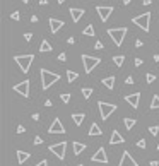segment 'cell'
Returning <instances> with one entry per match:
<instances>
[{
	"label": "cell",
	"mask_w": 159,
	"mask_h": 166,
	"mask_svg": "<svg viewBox=\"0 0 159 166\" xmlns=\"http://www.w3.org/2000/svg\"><path fill=\"white\" fill-rule=\"evenodd\" d=\"M58 81H60V75L58 74L50 72V70H46V68H41V89H43V91H46L50 86L55 84V82H58Z\"/></svg>",
	"instance_id": "obj_1"
},
{
	"label": "cell",
	"mask_w": 159,
	"mask_h": 166,
	"mask_svg": "<svg viewBox=\"0 0 159 166\" xmlns=\"http://www.w3.org/2000/svg\"><path fill=\"white\" fill-rule=\"evenodd\" d=\"M132 23L137 24V26H139L142 31H146V33L151 31V12H144V14H140V16L133 17Z\"/></svg>",
	"instance_id": "obj_2"
},
{
	"label": "cell",
	"mask_w": 159,
	"mask_h": 166,
	"mask_svg": "<svg viewBox=\"0 0 159 166\" xmlns=\"http://www.w3.org/2000/svg\"><path fill=\"white\" fill-rule=\"evenodd\" d=\"M108 36L113 39L117 46H122L125 36H127V28H113V29H108Z\"/></svg>",
	"instance_id": "obj_3"
},
{
	"label": "cell",
	"mask_w": 159,
	"mask_h": 166,
	"mask_svg": "<svg viewBox=\"0 0 159 166\" xmlns=\"http://www.w3.org/2000/svg\"><path fill=\"white\" fill-rule=\"evenodd\" d=\"M32 60H34V55H31V53H29V55H17V57H14V62L19 65L21 72H27V70H29Z\"/></svg>",
	"instance_id": "obj_4"
},
{
	"label": "cell",
	"mask_w": 159,
	"mask_h": 166,
	"mask_svg": "<svg viewBox=\"0 0 159 166\" xmlns=\"http://www.w3.org/2000/svg\"><path fill=\"white\" fill-rule=\"evenodd\" d=\"M101 63L99 57H91V55H82V65H84V72L86 74H91L92 68L97 67Z\"/></svg>",
	"instance_id": "obj_5"
},
{
	"label": "cell",
	"mask_w": 159,
	"mask_h": 166,
	"mask_svg": "<svg viewBox=\"0 0 159 166\" xmlns=\"http://www.w3.org/2000/svg\"><path fill=\"white\" fill-rule=\"evenodd\" d=\"M97 108H99V113H101V118L103 120H108L110 115L117 110V104H111V103H104V101H99L97 103Z\"/></svg>",
	"instance_id": "obj_6"
},
{
	"label": "cell",
	"mask_w": 159,
	"mask_h": 166,
	"mask_svg": "<svg viewBox=\"0 0 159 166\" xmlns=\"http://www.w3.org/2000/svg\"><path fill=\"white\" fill-rule=\"evenodd\" d=\"M96 12H97V16H99V19L103 21V23H106V21L110 19V16L113 14V7H111V5H108V7L96 5Z\"/></svg>",
	"instance_id": "obj_7"
},
{
	"label": "cell",
	"mask_w": 159,
	"mask_h": 166,
	"mask_svg": "<svg viewBox=\"0 0 159 166\" xmlns=\"http://www.w3.org/2000/svg\"><path fill=\"white\" fill-rule=\"evenodd\" d=\"M65 147H67V142L52 144V146H50V153L55 154L58 159H63V158H65Z\"/></svg>",
	"instance_id": "obj_8"
},
{
	"label": "cell",
	"mask_w": 159,
	"mask_h": 166,
	"mask_svg": "<svg viewBox=\"0 0 159 166\" xmlns=\"http://www.w3.org/2000/svg\"><path fill=\"white\" fill-rule=\"evenodd\" d=\"M14 91L19 93L24 98H27V96H29V81H22V82H19V84H16L14 86Z\"/></svg>",
	"instance_id": "obj_9"
},
{
	"label": "cell",
	"mask_w": 159,
	"mask_h": 166,
	"mask_svg": "<svg viewBox=\"0 0 159 166\" xmlns=\"http://www.w3.org/2000/svg\"><path fill=\"white\" fill-rule=\"evenodd\" d=\"M94 163H104L106 164L108 163V156H106V151H104V147H99V149L96 151L94 154H92V158H91Z\"/></svg>",
	"instance_id": "obj_10"
},
{
	"label": "cell",
	"mask_w": 159,
	"mask_h": 166,
	"mask_svg": "<svg viewBox=\"0 0 159 166\" xmlns=\"http://www.w3.org/2000/svg\"><path fill=\"white\" fill-rule=\"evenodd\" d=\"M118 166H139V163H137V161L133 159L132 156H130L128 151H125L123 156H122V159H120V164H118Z\"/></svg>",
	"instance_id": "obj_11"
},
{
	"label": "cell",
	"mask_w": 159,
	"mask_h": 166,
	"mask_svg": "<svg viewBox=\"0 0 159 166\" xmlns=\"http://www.w3.org/2000/svg\"><path fill=\"white\" fill-rule=\"evenodd\" d=\"M48 132H50V133H65V127L62 125L60 118H55V120H53V123L50 125Z\"/></svg>",
	"instance_id": "obj_12"
},
{
	"label": "cell",
	"mask_w": 159,
	"mask_h": 166,
	"mask_svg": "<svg viewBox=\"0 0 159 166\" xmlns=\"http://www.w3.org/2000/svg\"><path fill=\"white\" fill-rule=\"evenodd\" d=\"M125 101H127L132 108H137V106H139V103H140V93H133V94L125 96Z\"/></svg>",
	"instance_id": "obj_13"
},
{
	"label": "cell",
	"mask_w": 159,
	"mask_h": 166,
	"mask_svg": "<svg viewBox=\"0 0 159 166\" xmlns=\"http://www.w3.org/2000/svg\"><path fill=\"white\" fill-rule=\"evenodd\" d=\"M62 28H63V21L55 19V17H52V19H50V31H52L53 34L58 33V31L62 29Z\"/></svg>",
	"instance_id": "obj_14"
},
{
	"label": "cell",
	"mask_w": 159,
	"mask_h": 166,
	"mask_svg": "<svg viewBox=\"0 0 159 166\" xmlns=\"http://www.w3.org/2000/svg\"><path fill=\"white\" fill-rule=\"evenodd\" d=\"M68 12H70V16H72V21H74V23H79V21H81V17L84 16V9H75V7H72L70 10H68Z\"/></svg>",
	"instance_id": "obj_15"
},
{
	"label": "cell",
	"mask_w": 159,
	"mask_h": 166,
	"mask_svg": "<svg viewBox=\"0 0 159 166\" xmlns=\"http://www.w3.org/2000/svg\"><path fill=\"white\" fill-rule=\"evenodd\" d=\"M123 142H125L123 135H120V132H118V130H113V133H111V139H110L111 146H115V144H123Z\"/></svg>",
	"instance_id": "obj_16"
},
{
	"label": "cell",
	"mask_w": 159,
	"mask_h": 166,
	"mask_svg": "<svg viewBox=\"0 0 159 166\" xmlns=\"http://www.w3.org/2000/svg\"><path fill=\"white\" fill-rule=\"evenodd\" d=\"M16 154H17V163H19V164L26 163V161L29 159V156H31L29 153H24V151H17Z\"/></svg>",
	"instance_id": "obj_17"
},
{
	"label": "cell",
	"mask_w": 159,
	"mask_h": 166,
	"mask_svg": "<svg viewBox=\"0 0 159 166\" xmlns=\"http://www.w3.org/2000/svg\"><path fill=\"white\" fill-rule=\"evenodd\" d=\"M101 82L104 84V88H108V89H113V88H115V75H110V77H104Z\"/></svg>",
	"instance_id": "obj_18"
},
{
	"label": "cell",
	"mask_w": 159,
	"mask_h": 166,
	"mask_svg": "<svg viewBox=\"0 0 159 166\" xmlns=\"http://www.w3.org/2000/svg\"><path fill=\"white\" fill-rule=\"evenodd\" d=\"M72 147H74V154H75V156H79L82 151H86V144H81V142H74V144H72Z\"/></svg>",
	"instance_id": "obj_19"
},
{
	"label": "cell",
	"mask_w": 159,
	"mask_h": 166,
	"mask_svg": "<svg viewBox=\"0 0 159 166\" xmlns=\"http://www.w3.org/2000/svg\"><path fill=\"white\" fill-rule=\"evenodd\" d=\"M39 52H41V53L52 52V45H50L48 39H43V41H41V45H39Z\"/></svg>",
	"instance_id": "obj_20"
},
{
	"label": "cell",
	"mask_w": 159,
	"mask_h": 166,
	"mask_svg": "<svg viewBox=\"0 0 159 166\" xmlns=\"http://www.w3.org/2000/svg\"><path fill=\"white\" fill-rule=\"evenodd\" d=\"M101 133H103V130H101V127L97 123H92L91 125V128H89V135H101Z\"/></svg>",
	"instance_id": "obj_21"
},
{
	"label": "cell",
	"mask_w": 159,
	"mask_h": 166,
	"mask_svg": "<svg viewBox=\"0 0 159 166\" xmlns=\"http://www.w3.org/2000/svg\"><path fill=\"white\" fill-rule=\"evenodd\" d=\"M84 118H86V115H84V113H74V115H72V120H74V123H75V125H82Z\"/></svg>",
	"instance_id": "obj_22"
},
{
	"label": "cell",
	"mask_w": 159,
	"mask_h": 166,
	"mask_svg": "<svg viewBox=\"0 0 159 166\" xmlns=\"http://www.w3.org/2000/svg\"><path fill=\"white\" fill-rule=\"evenodd\" d=\"M113 63H115L117 67H122V65L125 63V57H123V55H115V57H113Z\"/></svg>",
	"instance_id": "obj_23"
},
{
	"label": "cell",
	"mask_w": 159,
	"mask_h": 166,
	"mask_svg": "<svg viewBox=\"0 0 159 166\" xmlns=\"http://www.w3.org/2000/svg\"><path fill=\"white\" fill-rule=\"evenodd\" d=\"M135 123H137V122L133 120V118H123V125H125V128H127V130H132Z\"/></svg>",
	"instance_id": "obj_24"
},
{
	"label": "cell",
	"mask_w": 159,
	"mask_h": 166,
	"mask_svg": "<svg viewBox=\"0 0 159 166\" xmlns=\"http://www.w3.org/2000/svg\"><path fill=\"white\" fill-rule=\"evenodd\" d=\"M77 77H79L77 72H74V70H67V81H68V82H74Z\"/></svg>",
	"instance_id": "obj_25"
},
{
	"label": "cell",
	"mask_w": 159,
	"mask_h": 166,
	"mask_svg": "<svg viewBox=\"0 0 159 166\" xmlns=\"http://www.w3.org/2000/svg\"><path fill=\"white\" fill-rule=\"evenodd\" d=\"M82 34H84V36H94V34H96V31H94V28H92L91 24H89V26L86 28V29H82Z\"/></svg>",
	"instance_id": "obj_26"
},
{
	"label": "cell",
	"mask_w": 159,
	"mask_h": 166,
	"mask_svg": "<svg viewBox=\"0 0 159 166\" xmlns=\"http://www.w3.org/2000/svg\"><path fill=\"white\" fill-rule=\"evenodd\" d=\"M157 108H159V96L154 94L152 101H151V110H157Z\"/></svg>",
	"instance_id": "obj_27"
},
{
	"label": "cell",
	"mask_w": 159,
	"mask_h": 166,
	"mask_svg": "<svg viewBox=\"0 0 159 166\" xmlns=\"http://www.w3.org/2000/svg\"><path fill=\"white\" fill-rule=\"evenodd\" d=\"M82 96H84L86 99H89L91 98V94H92V88H82Z\"/></svg>",
	"instance_id": "obj_28"
},
{
	"label": "cell",
	"mask_w": 159,
	"mask_h": 166,
	"mask_svg": "<svg viewBox=\"0 0 159 166\" xmlns=\"http://www.w3.org/2000/svg\"><path fill=\"white\" fill-rule=\"evenodd\" d=\"M70 98H72V96H70V94H67V93H63V94L60 96V99H62V103H68V101H70Z\"/></svg>",
	"instance_id": "obj_29"
},
{
	"label": "cell",
	"mask_w": 159,
	"mask_h": 166,
	"mask_svg": "<svg viewBox=\"0 0 159 166\" xmlns=\"http://www.w3.org/2000/svg\"><path fill=\"white\" fill-rule=\"evenodd\" d=\"M10 17H12L14 21H19L21 19V12H19V10H14V12L10 14Z\"/></svg>",
	"instance_id": "obj_30"
},
{
	"label": "cell",
	"mask_w": 159,
	"mask_h": 166,
	"mask_svg": "<svg viewBox=\"0 0 159 166\" xmlns=\"http://www.w3.org/2000/svg\"><path fill=\"white\" fill-rule=\"evenodd\" d=\"M149 132L152 133V135H157V133H159V127H157V125H152V127H149Z\"/></svg>",
	"instance_id": "obj_31"
},
{
	"label": "cell",
	"mask_w": 159,
	"mask_h": 166,
	"mask_svg": "<svg viewBox=\"0 0 159 166\" xmlns=\"http://www.w3.org/2000/svg\"><path fill=\"white\" fill-rule=\"evenodd\" d=\"M146 81L151 84V82H154V81H156V75H154V74H147V75H146Z\"/></svg>",
	"instance_id": "obj_32"
},
{
	"label": "cell",
	"mask_w": 159,
	"mask_h": 166,
	"mask_svg": "<svg viewBox=\"0 0 159 166\" xmlns=\"http://www.w3.org/2000/svg\"><path fill=\"white\" fill-rule=\"evenodd\" d=\"M137 147H139V149H146V140L140 139L139 142H137Z\"/></svg>",
	"instance_id": "obj_33"
},
{
	"label": "cell",
	"mask_w": 159,
	"mask_h": 166,
	"mask_svg": "<svg viewBox=\"0 0 159 166\" xmlns=\"http://www.w3.org/2000/svg\"><path fill=\"white\" fill-rule=\"evenodd\" d=\"M39 144H43V139L39 135H36L34 137V146H39Z\"/></svg>",
	"instance_id": "obj_34"
},
{
	"label": "cell",
	"mask_w": 159,
	"mask_h": 166,
	"mask_svg": "<svg viewBox=\"0 0 159 166\" xmlns=\"http://www.w3.org/2000/svg\"><path fill=\"white\" fill-rule=\"evenodd\" d=\"M133 63H135V67H140L144 63V60L142 58H135V60H133Z\"/></svg>",
	"instance_id": "obj_35"
},
{
	"label": "cell",
	"mask_w": 159,
	"mask_h": 166,
	"mask_svg": "<svg viewBox=\"0 0 159 166\" xmlns=\"http://www.w3.org/2000/svg\"><path fill=\"white\" fill-rule=\"evenodd\" d=\"M125 84H128V86H130V84H133V77H132V75H128V77L125 79Z\"/></svg>",
	"instance_id": "obj_36"
},
{
	"label": "cell",
	"mask_w": 159,
	"mask_h": 166,
	"mask_svg": "<svg viewBox=\"0 0 159 166\" xmlns=\"http://www.w3.org/2000/svg\"><path fill=\"white\" fill-rule=\"evenodd\" d=\"M58 60H60V62H65V60H67V55H65V53H60V55H58Z\"/></svg>",
	"instance_id": "obj_37"
},
{
	"label": "cell",
	"mask_w": 159,
	"mask_h": 166,
	"mask_svg": "<svg viewBox=\"0 0 159 166\" xmlns=\"http://www.w3.org/2000/svg\"><path fill=\"white\" fill-rule=\"evenodd\" d=\"M94 48H96V50H103V43H101V41H96Z\"/></svg>",
	"instance_id": "obj_38"
},
{
	"label": "cell",
	"mask_w": 159,
	"mask_h": 166,
	"mask_svg": "<svg viewBox=\"0 0 159 166\" xmlns=\"http://www.w3.org/2000/svg\"><path fill=\"white\" fill-rule=\"evenodd\" d=\"M24 39H26V41H31V39H32V34H31V33H26V34H24Z\"/></svg>",
	"instance_id": "obj_39"
},
{
	"label": "cell",
	"mask_w": 159,
	"mask_h": 166,
	"mask_svg": "<svg viewBox=\"0 0 159 166\" xmlns=\"http://www.w3.org/2000/svg\"><path fill=\"white\" fill-rule=\"evenodd\" d=\"M142 45H144V41H142V39H135V46H137V48H140Z\"/></svg>",
	"instance_id": "obj_40"
},
{
	"label": "cell",
	"mask_w": 159,
	"mask_h": 166,
	"mask_svg": "<svg viewBox=\"0 0 159 166\" xmlns=\"http://www.w3.org/2000/svg\"><path fill=\"white\" fill-rule=\"evenodd\" d=\"M36 166H48V161H46V159H43V161H39V163L36 164Z\"/></svg>",
	"instance_id": "obj_41"
},
{
	"label": "cell",
	"mask_w": 159,
	"mask_h": 166,
	"mask_svg": "<svg viewBox=\"0 0 159 166\" xmlns=\"http://www.w3.org/2000/svg\"><path fill=\"white\" fill-rule=\"evenodd\" d=\"M24 130H26V128H24L22 125H19V127H17V133H22Z\"/></svg>",
	"instance_id": "obj_42"
},
{
	"label": "cell",
	"mask_w": 159,
	"mask_h": 166,
	"mask_svg": "<svg viewBox=\"0 0 159 166\" xmlns=\"http://www.w3.org/2000/svg\"><path fill=\"white\" fill-rule=\"evenodd\" d=\"M45 106H48V108H50V106H52V101H50V99H46V101H45Z\"/></svg>",
	"instance_id": "obj_43"
},
{
	"label": "cell",
	"mask_w": 159,
	"mask_h": 166,
	"mask_svg": "<svg viewBox=\"0 0 159 166\" xmlns=\"http://www.w3.org/2000/svg\"><path fill=\"white\" fill-rule=\"evenodd\" d=\"M48 3V0H39V5H46Z\"/></svg>",
	"instance_id": "obj_44"
},
{
	"label": "cell",
	"mask_w": 159,
	"mask_h": 166,
	"mask_svg": "<svg viewBox=\"0 0 159 166\" xmlns=\"http://www.w3.org/2000/svg\"><path fill=\"white\" fill-rule=\"evenodd\" d=\"M151 166H159V161H151Z\"/></svg>",
	"instance_id": "obj_45"
},
{
	"label": "cell",
	"mask_w": 159,
	"mask_h": 166,
	"mask_svg": "<svg viewBox=\"0 0 159 166\" xmlns=\"http://www.w3.org/2000/svg\"><path fill=\"white\" fill-rule=\"evenodd\" d=\"M142 3H144V5H151V0H144Z\"/></svg>",
	"instance_id": "obj_46"
},
{
	"label": "cell",
	"mask_w": 159,
	"mask_h": 166,
	"mask_svg": "<svg viewBox=\"0 0 159 166\" xmlns=\"http://www.w3.org/2000/svg\"><path fill=\"white\" fill-rule=\"evenodd\" d=\"M154 62H159V55H157V53L154 55Z\"/></svg>",
	"instance_id": "obj_47"
},
{
	"label": "cell",
	"mask_w": 159,
	"mask_h": 166,
	"mask_svg": "<svg viewBox=\"0 0 159 166\" xmlns=\"http://www.w3.org/2000/svg\"><path fill=\"white\" fill-rule=\"evenodd\" d=\"M130 2H132V0H123V5H128Z\"/></svg>",
	"instance_id": "obj_48"
},
{
	"label": "cell",
	"mask_w": 159,
	"mask_h": 166,
	"mask_svg": "<svg viewBox=\"0 0 159 166\" xmlns=\"http://www.w3.org/2000/svg\"><path fill=\"white\" fill-rule=\"evenodd\" d=\"M65 2V0H58V3H63Z\"/></svg>",
	"instance_id": "obj_49"
},
{
	"label": "cell",
	"mask_w": 159,
	"mask_h": 166,
	"mask_svg": "<svg viewBox=\"0 0 159 166\" xmlns=\"http://www.w3.org/2000/svg\"><path fill=\"white\" fill-rule=\"evenodd\" d=\"M22 2H24V3H27V2H29V0H22Z\"/></svg>",
	"instance_id": "obj_50"
},
{
	"label": "cell",
	"mask_w": 159,
	"mask_h": 166,
	"mask_svg": "<svg viewBox=\"0 0 159 166\" xmlns=\"http://www.w3.org/2000/svg\"><path fill=\"white\" fill-rule=\"evenodd\" d=\"M77 166H82V164H77Z\"/></svg>",
	"instance_id": "obj_51"
}]
</instances>
